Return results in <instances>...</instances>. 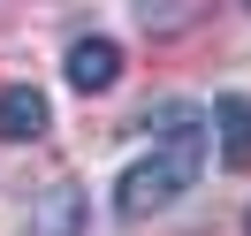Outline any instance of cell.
Segmentation results:
<instances>
[{
  "label": "cell",
  "mask_w": 251,
  "mask_h": 236,
  "mask_svg": "<svg viewBox=\"0 0 251 236\" xmlns=\"http://www.w3.org/2000/svg\"><path fill=\"white\" fill-rule=\"evenodd\" d=\"M46 130H53V107H46L38 84H8V92H0V137L8 145H38Z\"/></svg>",
  "instance_id": "obj_1"
},
{
  "label": "cell",
  "mask_w": 251,
  "mask_h": 236,
  "mask_svg": "<svg viewBox=\"0 0 251 236\" xmlns=\"http://www.w3.org/2000/svg\"><path fill=\"white\" fill-rule=\"evenodd\" d=\"M69 84H76V92H114V84H122V46H114V38H76V46H69Z\"/></svg>",
  "instance_id": "obj_2"
},
{
  "label": "cell",
  "mask_w": 251,
  "mask_h": 236,
  "mask_svg": "<svg viewBox=\"0 0 251 236\" xmlns=\"http://www.w3.org/2000/svg\"><path fill=\"white\" fill-rule=\"evenodd\" d=\"M23 236H84V190L76 183H46L23 221Z\"/></svg>",
  "instance_id": "obj_3"
},
{
  "label": "cell",
  "mask_w": 251,
  "mask_h": 236,
  "mask_svg": "<svg viewBox=\"0 0 251 236\" xmlns=\"http://www.w3.org/2000/svg\"><path fill=\"white\" fill-rule=\"evenodd\" d=\"M213 137H221V160L228 168H251V99L244 92H228V99H213Z\"/></svg>",
  "instance_id": "obj_4"
},
{
  "label": "cell",
  "mask_w": 251,
  "mask_h": 236,
  "mask_svg": "<svg viewBox=\"0 0 251 236\" xmlns=\"http://www.w3.org/2000/svg\"><path fill=\"white\" fill-rule=\"evenodd\" d=\"M244 236H251V213H244Z\"/></svg>",
  "instance_id": "obj_5"
},
{
  "label": "cell",
  "mask_w": 251,
  "mask_h": 236,
  "mask_svg": "<svg viewBox=\"0 0 251 236\" xmlns=\"http://www.w3.org/2000/svg\"><path fill=\"white\" fill-rule=\"evenodd\" d=\"M244 8H251V0H244Z\"/></svg>",
  "instance_id": "obj_6"
}]
</instances>
